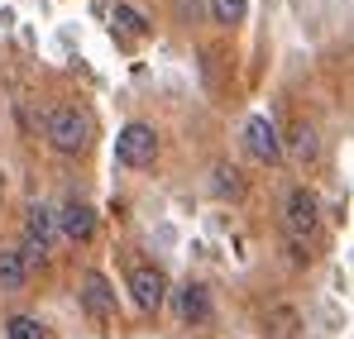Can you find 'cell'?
<instances>
[{"label": "cell", "instance_id": "3957f363", "mask_svg": "<svg viewBox=\"0 0 354 339\" xmlns=\"http://www.w3.org/2000/svg\"><path fill=\"white\" fill-rule=\"evenodd\" d=\"M283 225L292 234V244H306L316 229H321V201L311 186H292L288 201H283Z\"/></svg>", "mask_w": 354, "mask_h": 339}, {"label": "cell", "instance_id": "7c38bea8", "mask_svg": "<svg viewBox=\"0 0 354 339\" xmlns=\"http://www.w3.org/2000/svg\"><path fill=\"white\" fill-rule=\"evenodd\" d=\"M288 153H292L297 163H311V158L321 153V139H316L311 124H292V134H288Z\"/></svg>", "mask_w": 354, "mask_h": 339}, {"label": "cell", "instance_id": "9c48e42d", "mask_svg": "<svg viewBox=\"0 0 354 339\" xmlns=\"http://www.w3.org/2000/svg\"><path fill=\"white\" fill-rule=\"evenodd\" d=\"M211 291L201 282H187V287H177V320L182 325H206L211 320Z\"/></svg>", "mask_w": 354, "mask_h": 339}, {"label": "cell", "instance_id": "8fae6325", "mask_svg": "<svg viewBox=\"0 0 354 339\" xmlns=\"http://www.w3.org/2000/svg\"><path fill=\"white\" fill-rule=\"evenodd\" d=\"M211 191L221 201H244V177H239L235 163H216L211 168Z\"/></svg>", "mask_w": 354, "mask_h": 339}, {"label": "cell", "instance_id": "9a60e30c", "mask_svg": "<svg viewBox=\"0 0 354 339\" xmlns=\"http://www.w3.org/2000/svg\"><path fill=\"white\" fill-rule=\"evenodd\" d=\"M249 14V0H211V19L216 24H239Z\"/></svg>", "mask_w": 354, "mask_h": 339}, {"label": "cell", "instance_id": "52a82bcc", "mask_svg": "<svg viewBox=\"0 0 354 339\" xmlns=\"http://www.w3.org/2000/svg\"><path fill=\"white\" fill-rule=\"evenodd\" d=\"M58 229H62V239H72V244H86V239L96 234V211H91L86 201L67 196V201L58 206Z\"/></svg>", "mask_w": 354, "mask_h": 339}, {"label": "cell", "instance_id": "4fadbf2b", "mask_svg": "<svg viewBox=\"0 0 354 339\" xmlns=\"http://www.w3.org/2000/svg\"><path fill=\"white\" fill-rule=\"evenodd\" d=\"M263 330H268V339H297V311L292 306H273L263 316Z\"/></svg>", "mask_w": 354, "mask_h": 339}, {"label": "cell", "instance_id": "7a4b0ae2", "mask_svg": "<svg viewBox=\"0 0 354 339\" xmlns=\"http://www.w3.org/2000/svg\"><path fill=\"white\" fill-rule=\"evenodd\" d=\"M158 158V129L144 119H129L115 134V163L120 168H149Z\"/></svg>", "mask_w": 354, "mask_h": 339}, {"label": "cell", "instance_id": "6da1fadb", "mask_svg": "<svg viewBox=\"0 0 354 339\" xmlns=\"http://www.w3.org/2000/svg\"><path fill=\"white\" fill-rule=\"evenodd\" d=\"M44 134H48V144L58 148V153H86L91 148V115L77 110V106H53V110L44 115Z\"/></svg>", "mask_w": 354, "mask_h": 339}, {"label": "cell", "instance_id": "5b68a950", "mask_svg": "<svg viewBox=\"0 0 354 339\" xmlns=\"http://www.w3.org/2000/svg\"><path fill=\"white\" fill-rule=\"evenodd\" d=\"M129 296H134V306H139V311L158 316V311H163V301H168V278H163L153 263H139V268H129Z\"/></svg>", "mask_w": 354, "mask_h": 339}, {"label": "cell", "instance_id": "5bb4252c", "mask_svg": "<svg viewBox=\"0 0 354 339\" xmlns=\"http://www.w3.org/2000/svg\"><path fill=\"white\" fill-rule=\"evenodd\" d=\"M5 339H48V330H44L39 316H10L5 320Z\"/></svg>", "mask_w": 354, "mask_h": 339}, {"label": "cell", "instance_id": "277c9868", "mask_svg": "<svg viewBox=\"0 0 354 339\" xmlns=\"http://www.w3.org/2000/svg\"><path fill=\"white\" fill-rule=\"evenodd\" d=\"M244 148H249L254 163H268V168L283 158V134L273 129L268 115H249V119H244Z\"/></svg>", "mask_w": 354, "mask_h": 339}, {"label": "cell", "instance_id": "ba28073f", "mask_svg": "<svg viewBox=\"0 0 354 339\" xmlns=\"http://www.w3.org/2000/svg\"><path fill=\"white\" fill-rule=\"evenodd\" d=\"M82 311L91 320H115V287L106 282L101 273H86L82 278Z\"/></svg>", "mask_w": 354, "mask_h": 339}, {"label": "cell", "instance_id": "8992f818", "mask_svg": "<svg viewBox=\"0 0 354 339\" xmlns=\"http://www.w3.org/2000/svg\"><path fill=\"white\" fill-rule=\"evenodd\" d=\"M62 239V229H58V211L48 206V201H34L29 211H24V244L29 249H39L44 258H48V249Z\"/></svg>", "mask_w": 354, "mask_h": 339}, {"label": "cell", "instance_id": "30bf717a", "mask_svg": "<svg viewBox=\"0 0 354 339\" xmlns=\"http://www.w3.org/2000/svg\"><path fill=\"white\" fill-rule=\"evenodd\" d=\"M29 258H24V249H0V291H24L29 282Z\"/></svg>", "mask_w": 354, "mask_h": 339}, {"label": "cell", "instance_id": "2e32d148", "mask_svg": "<svg viewBox=\"0 0 354 339\" xmlns=\"http://www.w3.org/2000/svg\"><path fill=\"white\" fill-rule=\"evenodd\" d=\"M115 24L124 29V34H134V39H144V34H149V19H144L134 5H115Z\"/></svg>", "mask_w": 354, "mask_h": 339}]
</instances>
